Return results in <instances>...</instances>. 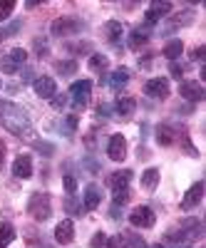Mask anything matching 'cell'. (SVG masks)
<instances>
[{"label": "cell", "instance_id": "obj_3", "mask_svg": "<svg viewBox=\"0 0 206 248\" xmlns=\"http://www.w3.org/2000/svg\"><path fill=\"white\" fill-rule=\"evenodd\" d=\"M28 214L35 218V221H48L50 216H52V206H50V196L48 194H32L30 196V201H28Z\"/></svg>", "mask_w": 206, "mask_h": 248}, {"label": "cell", "instance_id": "obj_21", "mask_svg": "<svg viewBox=\"0 0 206 248\" xmlns=\"http://www.w3.org/2000/svg\"><path fill=\"white\" fill-rule=\"evenodd\" d=\"M107 82H110V87L112 90H122L129 82V72L125 70V67H119V70H114L110 77H107Z\"/></svg>", "mask_w": 206, "mask_h": 248}, {"label": "cell", "instance_id": "obj_26", "mask_svg": "<svg viewBox=\"0 0 206 248\" xmlns=\"http://www.w3.org/2000/svg\"><path fill=\"white\" fill-rule=\"evenodd\" d=\"M13 241H15L13 223H0V248H8Z\"/></svg>", "mask_w": 206, "mask_h": 248}, {"label": "cell", "instance_id": "obj_36", "mask_svg": "<svg viewBox=\"0 0 206 248\" xmlns=\"http://www.w3.org/2000/svg\"><path fill=\"white\" fill-rule=\"evenodd\" d=\"M65 209H67L70 214H79V211H82V209H79V203H77L72 196H67V201H65Z\"/></svg>", "mask_w": 206, "mask_h": 248}, {"label": "cell", "instance_id": "obj_13", "mask_svg": "<svg viewBox=\"0 0 206 248\" xmlns=\"http://www.w3.org/2000/svg\"><path fill=\"white\" fill-rule=\"evenodd\" d=\"M55 241L63 243V246H67V243L75 241V223H72L70 218H65V221L57 223V229H55Z\"/></svg>", "mask_w": 206, "mask_h": 248}, {"label": "cell", "instance_id": "obj_37", "mask_svg": "<svg viewBox=\"0 0 206 248\" xmlns=\"http://www.w3.org/2000/svg\"><path fill=\"white\" fill-rule=\"evenodd\" d=\"M125 241L127 243H132V246H137V248H147V243H144L139 236H134V233H129V236H125Z\"/></svg>", "mask_w": 206, "mask_h": 248}, {"label": "cell", "instance_id": "obj_42", "mask_svg": "<svg viewBox=\"0 0 206 248\" xmlns=\"http://www.w3.org/2000/svg\"><path fill=\"white\" fill-rule=\"evenodd\" d=\"M3 164H5V144L0 139V169H3Z\"/></svg>", "mask_w": 206, "mask_h": 248}, {"label": "cell", "instance_id": "obj_41", "mask_svg": "<svg viewBox=\"0 0 206 248\" xmlns=\"http://www.w3.org/2000/svg\"><path fill=\"white\" fill-rule=\"evenodd\" d=\"M37 147H40V149H37L40 154H48V156L55 152V147H52V144H37Z\"/></svg>", "mask_w": 206, "mask_h": 248}, {"label": "cell", "instance_id": "obj_4", "mask_svg": "<svg viewBox=\"0 0 206 248\" xmlns=\"http://www.w3.org/2000/svg\"><path fill=\"white\" fill-rule=\"evenodd\" d=\"M25 62H28V52L23 47H15L8 55H3V60H0V70H3L5 75H15L17 70H23Z\"/></svg>", "mask_w": 206, "mask_h": 248}, {"label": "cell", "instance_id": "obj_5", "mask_svg": "<svg viewBox=\"0 0 206 248\" xmlns=\"http://www.w3.org/2000/svg\"><path fill=\"white\" fill-rule=\"evenodd\" d=\"M90 94H92V82H90V79H77V82H72V87H70V99H72V105H75L77 109L87 107Z\"/></svg>", "mask_w": 206, "mask_h": 248}, {"label": "cell", "instance_id": "obj_2", "mask_svg": "<svg viewBox=\"0 0 206 248\" xmlns=\"http://www.w3.org/2000/svg\"><path fill=\"white\" fill-rule=\"evenodd\" d=\"M199 238H204V223L199 218H184L179 229H174L164 236L167 243H194Z\"/></svg>", "mask_w": 206, "mask_h": 248}, {"label": "cell", "instance_id": "obj_38", "mask_svg": "<svg viewBox=\"0 0 206 248\" xmlns=\"http://www.w3.org/2000/svg\"><path fill=\"white\" fill-rule=\"evenodd\" d=\"M65 102H67L65 94H55V97H52V107H55V109H63V107H65Z\"/></svg>", "mask_w": 206, "mask_h": 248}, {"label": "cell", "instance_id": "obj_44", "mask_svg": "<svg viewBox=\"0 0 206 248\" xmlns=\"http://www.w3.org/2000/svg\"><path fill=\"white\" fill-rule=\"evenodd\" d=\"M0 87H3V79H0Z\"/></svg>", "mask_w": 206, "mask_h": 248}, {"label": "cell", "instance_id": "obj_45", "mask_svg": "<svg viewBox=\"0 0 206 248\" xmlns=\"http://www.w3.org/2000/svg\"><path fill=\"white\" fill-rule=\"evenodd\" d=\"M184 248H187V246H184Z\"/></svg>", "mask_w": 206, "mask_h": 248}, {"label": "cell", "instance_id": "obj_12", "mask_svg": "<svg viewBox=\"0 0 206 248\" xmlns=\"http://www.w3.org/2000/svg\"><path fill=\"white\" fill-rule=\"evenodd\" d=\"M169 13H172V3H152L149 10H147V15H144V23L154 25V23H159L161 17H167Z\"/></svg>", "mask_w": 206, "mask_h": 248}, {"label": "cell", "instance_id": "obj_7", "mask_svg": "<svg viewBox=\"0 0 206 248\" xmlns=\"http://www.w3.org/2000/svg\"><path fill=\"white\" fill-rule=\"evenodd\" d=\"M129 223L134 226V229H152V226L157 223V216H154V211L149 209V206H137V209H132V214H129Z\"/></svg>", "mask_w": 206, "mask_h": 248}, {"label": "cell", "instance_id": "obj_27", "mask_svg": "<svg viewBox=\"0 0 206 248\" xmlns=\"http://www.w3.org/2000/svg\"><path fill=\"white\" fill-rule=\"evenodd\" d=\"M191 20H194V10H187V13H181V15H176V17L172 20V23L167 25V30H164V32H174V30H176L179 25H189Z\"/></svg>", "mask_w": 206, "mask_h": 248}, {"label": "cell", "instance_id": "obj_29", "mask_svg": "<svg viewBox=\"0 0 206 248\" xmlns=\"http://www.w3.org/2000/svg\"><path fill=\"white\" fill-rule=\"evenodd\" d=\"M20 28H23V20H13V23L3 25L0 28V40H8V37H15L20 32Z\"/></svg>", "mask_w": 206, "mask_h": 248}, {"label": "cell", "instance_id": "obj_28", "mask_svg": "<svg viewBox=\"0 0 206 248\" xmlns=\"http://www.w3.org/2000/svg\"><path fill=\"white\" fill-rule=\"evenodd\" d=\"M55 70H57V75L70 77V75L77 72V62H75V60H60L57 65H55Z\"/></svg>", "mask_w": 206, "mask_h": 248}, {"label": "cell", "instance_id": "obj_17", "mask_svg": "<svg viewBox=\"0 0 206 248\" xmlns=\"http://www.w3.org/2000/svg\"><path fill=\"white\" fill-rule=\"evenodd\" d=\"M176 139V129L169 127V124H159L157 127V141H159V147H172Z\"/></svg>", "mask_w": 206, "mask_h": 248}, {"label": "cell", "instance_id": "obj_14", "mask_svg": "<svg viewBox=\"0 0 206 248\" xmlns=\"http://www.w3.org/2000/svg\"><path fill=\"white\" fill-rule=\"evenodd\" d=\"M13 174H15L17 179H30V176H32V159H30L28 154L15 156V161H13Z\"/></svg>", "mask_w": 206, "mask_h": 248}, {"label": "cell", "instance_id": "obj_11", "mask_svg": "<svg viewBox=\"0 0 206 248\" xmlns=\"http://www.w3.org/2000/svg\"><path fill=\"white\" fill-rule=\"evenodd\" d=\"M32 90H35V94H37V97H43V99H52V97L57 94V85H55V79H52V77H48V75L37 77V79L32 82Z\"/></svg>", "mask_w": 206, "mask_h": 248}, {"label": "cell", "instance_id": "obj_32", "mask_svg": "<svg viewBox=\"0 0 206 248\" xmlns=\"http://www.w3.org/2000/svg\"><path fill=\"white\" fill-rule=\"evenodd\" d=\"M75 129H77V117H67L65 122H63V134H67V137H72L75 134Z\"/></svg>", "mask_w": 206, "mask_h": 248}, {"label": "cell", "instance_id": "obj_18", "mask_svg": "<svg viewBox=\"0 0 206 248\" xmlns=\"http://www.w3.org/2000/svg\"><path fill=\"white\" fill-rule=\"evenodd\" d=\"M129 181H132V171H129V169L114 171V174H110V179H107L110 189H125V186H129Z\"/></svg>", "mask_w": 206, "mask_h": 248}, {"label": "cell", "instance_id": "obj_10", "mask_svg": "<svg viewBox=\"0 0 206 248\" xmlns=\"http://www.w3.org/2000/svg\"><path fill=\"white\" fill-rule=\"evenodd\" d=\"M179 94L187 99V102H201L206 97V90L201 87V82H194V79H187V82H181V87H179Z\"/></svg>", "mask_w": 206, "mask_h": 248}, {"label": "cell", "instance_id": "obj_33", "mask_svg": "<svg viewBox=\"0 0 206 248\" xmlns=\"http://www.w3.org/2000/svg\"><path fill=\"white\" fill-rule=\"evenodd\" d=\"M107 248H127L125 236H112V238H107Z\"/></svg>", "mask_w": 206, "mask_h": 248}, {"label": "cell", "instance_id": "obj_9", "mask_svg": "<svg viewBox=\"0 0 206 248\" xmlns=\"http://www.w3.org/2000/svg\"><path fill=\"white\" fill-rule=\"evenodd\" d=\"M107 156L112 161H125L127 159V139L122 134H112L107 144Z\"/></svg>", "mask_w": 206, "mask_h": 248}, {"label": "cell", "instance_id": "obj_19", "mask_svg": "<svg viewBox=\"0 0 206 248\" xmlns=\"http://www.w3.org/2000/svg\"><path fill=\"white\" fill-rule=\"evenodd\" d=\"M147 43H149V28L147 25H144V28H134L129 32V47L139 50L142 45H147Z\"/></svg>", "mask_w": 206, "mask_h": 248}, {"label": "cell", "instance_id": "obj_15", "mask_svg": "<svg viewBox=\"0 0 206 248\" xmlns=\"http://www.w3.org/2000/svg\"><path fill=\"white\" fill-rule=\"evenodd\" d=\"M201 199H204V184L196 181L191 189L187 191V196L181 199V209H196V206L201 203Z\"/></svg>", "mask_w": 206, "mask_h": 248}, {"label": "cell", "instance_id": "obj_30", "mask_svg": "<svg viewBox=\"0 0 206 248\" xmlns=\"http://www.w3.org/2000/svg\"><path fill=\"white\" fill-rule=\"evenodd\" d=\"M112 201L114 206H122L129 201V186H125V189H112Z\"/></svg>", "mask_w": 206, "mask_h": 248}, {"label": "cell", "instance_id": "obj_23", "mask_svg": "<svg viewBox=\"0 0 206 248\" xmlns=\"http://www.w3.org/2000/svg\"><path fill=\"white\" fill-rule=\"evenodd\" d=\"M157 184H159V169H147L142 174V189H147V191H154L157 189Z\"/></svg>", "mask_w": 206, "mask_h": 248}, {"label": "cell", "instance_id": "obj_24", "mask_svg": "<svg viewBox=\"0 0 206 248\" xmlns=\"http://www.w3.org/2000/svg\"><path fill=\"white\" fill-rule=\"evenodd\" d=\"M105 37L110 40V43H119L122 40V23H117V20H110V23L105 25Z\"/></svg>", "mask_w": 206, "mask_h": 248}, {"label": "cell", "instance_id": "obj_16", "mask_svg": "<svg viewBox=\"0 0 206 248\" xmlns=\"http://www.w3.org/2000/svg\"><path fill=\"white\" fill-rule=\"evenodd\" d=\"M82 203H85L87 211H95L97 206L102 203V189H99L97 184H90L87 189H85V199H82Z\"/></svg>", "mask_w": 206, "mask_h": 248}, {"label": "cell", "instance_id": "obj_40", "mask_svg": "<svg viewBox=\"0 0 206 248\" xmlns=\"http://www.w3.org/2000/svg\"><path fill=\"white\" fill-rule=\"evenodd\" d=\"M35 47H37V55H40V57L48 55V45L43 43V40H35Z\"/></svg>", "mask_w": 206, "mask_h": 248}, {"label": "cell", "instance_id": "obj_1", "mask_svg": "<svg viewBox=\"0 0 206 248\" xmlns=\"http://www.w3.org/2000/svg\"><path fill=\"white\" fill-rule=\"evenodd\" d=\"M0 127L8 129L15 137H28L30 129H32V124H30L28 112L20 105L8 102V99H0Z\"/></svg>", "mask_w": 206, "mask_h": 248}, {"label": "cell", "instance_id": "obj_43", "mask_svg": "<svg viewBox=\"0 0 206 248\" xmlns=\"http://www.w3.org/2000/svg\"><path fill=\"white\" fill-rule=\"evenodd\" d=\"M147 248H164L161 243H154V246H147Z\"/></svg>", "mask_w": 206, "mask_h": 248}, {"label": "cell", "instance_id": "obj_6", "mask_svg": "<svg viewBox=\"0 0 206 248\" xmlns=\"http://www.w3.org/2000/svg\"><path fill=\"white\" fill-rule=\"evenodd\" d=\"M79 30H82V20H77V17H57L50 28V32L55 37H67V35H75Z\"/></svg>", "mask_w": 206, "mask_h": 248}, {"label": "cell", "instance_id": "obj_39", "mask_svg": "<svg viewBox=\"0 0 206 248\" xmlns=\"http://www.w3.org/2000/svg\"><path fill=\"white\" fill-rule=\"evenodd\" d=\"M169 70H172V77H174V79H181V75H184V67L179 65V62H172V67H169Z\"/></svg>", "mask_w": 206, "mask_h": 248}, {"label": "cell", "instance_id": "obj_25", "mask_svg": "<svg viewBox=\"0 0 206 248\" xmlns=\"http://www.w3.org/2000/svg\"><path fill=\"white\" fill-rule=\"evenodd\" d=\"M107 67H110V57H107V55L95 52V55L90 57V70H95V72H105Z\"/></svg>", "mask_w": 206, "mask_h": 248}, {"label": "cell", "instance_id": "obj_34", "mask_svg": "<svg viewBox=\"0 0 206 248\" xmlns=\"http://www.w3.org/2000/svg\"><path fill=\"white\" fill-rule=\"evenodd\" d=\"M65 191H67V196H75V191H77V181H75V176H65Z\"/></svg>", "mask_w": 206, "mask_h": 248}, {"label": "cell", "instance_id": "obj_31", "mask_svg": "<svg viewBox=\"0 0 206 248\" xmlns=\"http://www.w3.org/2000/svg\"><path fill=\"white\" fill-rule=\"evenodd\" d=\"M13 10H15V0H3V3H0V23L8 20Z\"/></svg>", "mask_w": 206, "mask_h": 248}, {"label": "cell", "instance_id": "obj_22", "mask_svg": "<svg viewBox=\"0 0 206 248\" xmlns=\"http://www.w3.org/2000/svg\"><path fill=\"white\" fill-rule=\"evenodd\" d=\"M164 57H167V60H179L181 57V52H184V43H181V40H169V43L167 45H164Z\"/></svg>", "mask_w": 206, "mask_h": 248}, {"label": "cell", "instance_id": "obj_8", "mask_svg": "<svg viewBox=\"0 0 206 248\" xmlns=\"http://www.w3.org/2000/svg\"><path fill=\"white\" fill-rule=\"evenodd\" d=\"M144 94L152 99H167L169 97V79L167 77H152L144 85Z\"/></svg>", "mask_w": 206, "mask_h": 248}, {"label": "cell", "instance_id": "obj_20", "mask_svg": "<svg viewBox=\"0 0 206 248\" xmlns=\"http://www.w3.org/2000/svg\"><path fill=\"white\" fill-rule=\"evenodd\" d=\"M114 107H117V114L119 117H132L134 114V107H137V99L134 97H119Z\"/></svg>", "mask_w": 206, "mask_h": 248}, {"label": "cell", "instance_id": "obj_35", "mask_svg": "<svg viewBox=\"0 0 206 248\" xmlns=\"http://www.w3.org/2000/svg\"><path fill=\"white\" fill-rule=\"evenodd\" d=\"M92 248H107V236H105V233H95Z\"/></svg>", "mask_w": 206, "mask_h": 248}]
</instances>
